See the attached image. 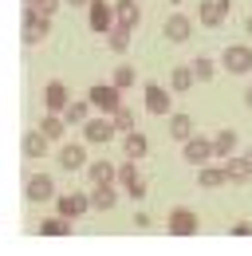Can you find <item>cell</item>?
<instances>
[{
	"mask_svg": "<svg viewBox=\"0 0 252 256\" xmlns=\"http://www.w3.org/2000/svg\"><path fill=\"white\" fill-rule=\"evenodd\" d=\"M91 0H67V8H87Z\"/></svg>",
	"mask_w": 252,
	"mask_h": 256,
	"instance_id": "obj_36",
	"label": "cell"
},
{
	"mask_svg": "<svg viewBox=\"0 0 252 256\" xmlns=\"http://www.w3.org/2000/svg\"><path fill=\"white\" fill-rule=\"evenodd\" d=\"M170 4H182V0H170Z\"/></svg>",
	"mask_w": 252,
	"mask_h": 256,
	"instance_id": "obj_39",
	"label": "cell"
},
{
	"mask_svg": "<svg viewBox=\"0 0 252 256\" xmlns=\"http://www.w3.org/2000/svg\"><path fill=\"white\" fill-rule=\"evenodd\" d=\"M236 142H240V138H236V130H232V126H220L217 134H213V150H217V158L220 162L232 158V154H236Z\"/></svg>",
	"mask_w": 252,
	"mask_h": 256,
	"instance_id": "obj_21",
	"label": "cell"
},
{
	"mask_svg": "<svg viewBox=\"0 0 252 256\" xmlns=\"http://www.w3.org/2000/svg\"><path fill=\"white\" fill-rule=\"evenodd\" d=\"M91 205L98 213H110L114 205H118V182H110V186H94L91 190Z\"/></svg>",
	"mask_w": 252,
	"mask_h": 256,
	"instance_id": "obj_20",
	"label": "cell"
},
{
	"mask_svg": "<svg viewBox=\"0 0 252 256\" xmlns=\"http://www.w3.org/2000/svg\"><path fill=\"white\" fill-rule=\"evenodd\" d=\"M36 232H40V236H67V232H71V217L56 213V217H48V221L36 224Z\"/></svg>",
	"mask_w": 252,
	"mask_h": 256,
	"instance_id": "obj_28",
	"label": "cell"
},
{
	"mask_svg": "<svg viewBox=\"0 0 252 256\" xmlns=\"http://www.w3.org/2000/svg\"><path fill=\"white\" fill-rule=\"evenodd\" d=\"M24 197L36 201V205H40V201H56V197H60V193H56V178H52V174H32L28 182H24Z\"/></svg>",
	"mask_w": 252,
	"mask_h": 256,
	"instance_id": "obj_11",
	"label": "cell"
},
{
	"mask_svg": "<svg viewBox=\"0 0 252 256\" xmlns=\"http://www.w3.org/2000/svg\"><path fill=\"white\" fill-rule=\"evenodd\" d=\"M244 36H248V40H252V16H248V20H244Z\"/></svg>",
	"mask_w": 252,
	"mask_h": 256,
	"instance_id": "obj_38",
	"label": "cell"
},
{
	"mask_svg": "<svg viewBox=\"0 0 252 256\" xmlns=\"http://www.w3.org/2000/svg\"><path fill=\"white\" fill-rule=\"evenodd\" d=\"M114 87H122V91H130L134 83H138V71H134V64H118L114 67V79H110Z\"/></svg>",
	"mask_w": 252,
	"mask_h": 256,
	"instance_id": "obj_30",
	"label": "cell"
},
{
	"mask_svg": "<svg viewBox=\"0 0 252 256\" xmlns=\"http://www.w3.org/2000/svg\"><path fill=\"white\" fill-rule=\"evenodd\" d=\"M110 118H114V126H118V134H126V130H134V110H130V106H118V110H114V114H110Z\"/></svg>",
	"mask_w": 252,
	"mask_h": 256,
	"instance_id": "obj_32",
	"label": "cell"
},
{
	"mask_svg": "<svg viewBox=\"0 0 252 256\" xmlns=\"http://www.w3.org/2000/svg\"><path fill=\"white\" fill-rule=\"evenodd\" d=\"M220 64H224L228 75H248L252 71V44H228L224 56H220Z\"/></svg>",
	"mask_w": 252,
	"mask_h": 256,
	"instance_id": "obj_8",
	"label": "cell"
},
{
	"mask_svg": "<svg viewBox=\"0 0 252 256\" xmlns=\"http://www.w3.org/2000/svg\"><path fill=\"white\" fill-rule=\"evenodd\" d=\"M40 130H44L52 142H60L63 130H67V118H63V114H52V110H44V118H40Z\"/></svg>",
	"mask_w": 252,
	"mask_h": 256,
	"instance_id": "obj_29",
	"label": "cell"
},
{
	"mask_svg": "<svg viewBox=\"0 0 252 256\" xmlns=\"http://www.w3.org/2000/svg\"><path fill=\"white\" fill-rule=\"evenodd\" d=\"M134 224H138V228L146 232V228H150V224H154V221H150V213H134Z\"/></svg>",
	"mask_w": 252,
	"mask_h": 256,
	"instance_id": "obj_34",
	"label": "cell"
},
{
	"mask_svg": "<svg viewBox=\"0 0 252 256\" xmlns=\"http://www.w3.org/2000/svg\"><path fill=\"white\" fill-rule=\"evenodd\" d=\"M56 209H60L63 217H71V221H79V217H87L94 205H91V193H79V190H67L56 197Z\"/></svg>",
	"mask_w": 252,
	"mask_h": 256,
	"instance_id": "obj_7",
	"label": "cell"
},
{
	"mask_svg": "<svg viewBox=\"0 0 252 256\" xmlns=\"http://www.w3.org/2000/svg\"><path fill=\"white\" fill-rule=\"evenodd\" d=\"M193 83H197L193 64H178L174 71H170V91H174V95H186V91H193Z\"/></svg>",
	"mask_w": 252,
	"mask_h": 256,
	"instance_id": "obj_19",
	"label": "cell"
},
{
	"mask_svg": "<svg viewBox=\"0 0 252 256\" xmlns=\"http://www.w3.org/2000/svg\"><path fill=\"white\" fill-rule=\"evenodd\" d=\"M130 36H134V28H126V24H114V28L106 32V48H110L114 56H126V52H130Z\"/></svg>",
	"mask_w": 252,
	"mask_h": 256,
	"instance_id": "obj_25",
	"label": "cell"
},
{
	"mask_svg": "<svg viewBox=\"0 0 252 256\" xmlns=\"http://www.w3.org/2000/svg\"><path fill=\"white\" fill-rule=\"evenodd\" d=\"M87 178H91V186H110V182H118V166H110L106 158H94L87 162Z\"/></svg>",
	"mask_w": 252,
	"mask_h": 256,
	"instance_id": "obj_17",
	"label": "cell"
},
{
	"mask_svg": "<svg viewBox=\"0 0 252 256\" xmlns=\"http://www.w3.org/2000/svg\"><path fill=\"white\" fill-rule=\"evenodd\" d=\"M244 106H248V110H252V87H248V91H244Z\"/></svg>",
	"mask_w": 252,
	"mask_h": 256,
	"instance_id": "obj_37",
	"label": "cell"
},
{
	"mask_svg": "<svg viewBox=\"0 0 252 256\" xmlns=\"http://www.w3.org/2000/svg\"><path fill=\"white\" fill-rule=\"evenodd\" d=\"M56 162H60V170H67V174L87 170V150H83V142H63L60 154H56Z\"/></svg>",
	"mask_w": 252,
	"mask_h": 256,
	"instance_id": "obj_14",
	"label": "cell"
},
{
	"mask_svg": "<svg viewBox=\"0 0 252 256\" xmlns=\"http://www.w3.org/2000/svg\"><path fill=\"white\" fill-rule=\"evenodd\" d=\"M48 142H52V138H48L44 130H28L24 142H20V150H24V158H44V154H48Z\"/></svg>",
	"mask_w": 252,
	"mask_h": 256,
	"instance_id": "obj_23",
	"label": "cell"
},
{
	"mask_svg": "<svg viewBox=\"0 0 252 256\" xmlns=\"http://www.w3.org/2000/svg\"><path fill=\"white\" fill-rule=\"evenodd\" d=\"M224 182H228L224 162H220V166H201V170H197V186H201V190H217V186H224Z\"/></svg>",
	"mask_w": 252,
	"mask_h": 256,
	"instance_id": "obj_24",
	"label": "cell"
},
{
	"mask_svg": "<svg viewBox=\"0 0 252 256\" xmlns=\"http://www.w3.org/2000/svg\"><path fill=\"white\" fill-rule=\"evenodd\" d=\"M224 174H228L232 186H244L252 178V154H232V158H224Z\"/></svg>",
	"mask_w": 252,
	"mask_h": 256,
	"instance_id": "obj_16",
	"label": "cell"
},
{
	"mask_svg": "<svg viewBox=\"0 0 252 256\" xmlns=\"http://www.w3.org/2000/svg\"><path fill=\"white\" fill-rule=\"evenodd\" d=\"M114 134H118V126H114L110 114H94V118L83 122V142H87V146H106Z\"/></svg>",
	"mask_w": 252,
	"mask_h": 256,
	"instance_id": "obj_4",
	"label": "cell"
},
{
	"mask_svg": "<svg viewBox=\"0 0 252 256\" xmlns=\"http://www.w3.org/2000/svg\"><path fill=\"white\" fill-rule=\"evenodd\" d=\"M91 98H71V106L63 110V118H67V126H83L87 118H91Z\"/></svg>",
	"mask_w": 252,
	"mask_h": 256,
	"instance_id": "obj_26",
	"label": "cell"
},
{
	"mask_svg": "<svg viewBox=\"0 0 252 256\" xmlns=\"http://www.w3.org/2000/svg\"><path fill=\"white\" fill-rule=\"evenodd\" d=\"M166 228H170V236H193V232L201 228V221H197V213H193V209L174 205V209H170V217H166Z\"/></svg>",
	"mask_w": 252,
	"mask_h": 256,
	"instance_id": "obj_10",
	"label": "cell"
},
{
	"mask_svg": "<svg viewBox=\"0 0 252 256\" xmlns=\"http://www.w3.org/2000/svg\"><path fill=\"white\" fill-rule=\"evenodd\" d=\"M146 110L154 114V118H170L174 114V91H166L162 83H146Z\"/></svg>",
	"mask_w": 252,
	"mask_h": 256,
	"instance_id": "obj_9",
	"label": "cell"
},
{
	"mask_svg": "<svg viewBox=\"0 0 252 256\" xmlns=\"http://www.w3.org/2000/svg\"><path fill=\"white\" fill-rule=\"evenodd\" d=\"M170 138H174V142H186V138H193V114L174 110V114H170Z\"/></svg>",
	"mask_w": 252,
	"mask_h": 256,
	"instance_id": "obj_27",
	"label": "cell"
},
{
	"mask_svg": "<svg viewBox=\"0 0 252 256\" xmlns=\"http://www.w3.org/2000/svg\"><path fill=\"white\" fill-rule=\"evenodd\" d=\"M63 4H67V0H32V8H36L40 16H56Z\"/></svg>",
	"mask_w": 252,
	"mask_h": 256,
	"instance_id": "obj_33",
	"label": "cell"
},
{
	"mask_svg": "<svg viewBox=\"0 0 252 256\" xmlns=\"http://www.w3.org/2000/svg\"><path fill=\"white\" fill-rule=\"evenodd\" d=\"M146 150H150V142H146V134L134 126V130H126L122 134V154L126 158H134V162H142L146 158Z\"/></svg>",
	"mask_w": 252,
	"mask_h": 256,
	"instance_id": "obj_18",
	"label": "cell"
},
{
	"mask_svg": "<svg viewBox=\"0 0 252 256\" xmlns=\"http://www.w3.org/2000/svg\"><path fill=\"white\" fill-rule=\"evenodd\" d=\"M182 158H186V166H193V170L209 166V162L217 158V150H213V138H201V134L186 138V142H182Z\"/></svg>",
	"mask_w": 252,
	"mask_h": 256,
	"instance_id": "obj_2",
	"label": "cell"
},
{
	"mask_svg": "<svg viewBox=\"0 0 252 256\" xmlns=\"http://www.w3.org/2000/svg\"><path fill=\"white\" fill-rule=\"evenodd\" d=\"M248 154H252V150H248Z\"/></svg>",
	"mask_w": 252,
	"mask_h": 256,
	"instance_id": "obj_40",
	"label": "cell"
},
{
	"mask_svg": "<svg viewBox=\"0 0 252 256\" xmlns=\"http://www.w3.org/2000/svg\"><path fill=\"white\" fill-rule=\"evenodd\" d=\"M248 232H252L248 221H236V224H232V236H248Z\"/></svg>",
	"mask_w": 252,
	"mask_h": 256,
	"instance_id": "obj_35",
	"label": "cell"
},
{
	"mask_svg": "<svg viewBox=\"0 0 252 256\" xmlns=\"http://www.w3.org/2000/svg\"><path fill=\"white\" fill-rule=\"evenodd\" d=\"M114 16H118V24H126V28H138L142 24V4L138 0H114Z\"/></svg>",
	"mask_w": 252,
	"mask_h": 256,
	"instance_id": "obj_22",
	"label": "cell"
},
{
	"mask_svg": "<svg viewBox=\"0 0 252 256\" xmlns=\"http://www.w3.org/2000/svg\"><path fill=\"white\" fill-rule=\"evenodd\" d=\"M52 32V16H40L32 4H24V20H20V40L28 44V48H40L44 40Z\"/></svg>",
	"mask_w": 252,
	"mask_h": 256,
	"instance_id": "obj_1",
	"label": "cell"
},
{
	"mask_svg": "<svg viewBox=\"0 0 252 256\" xmlns=\"http://www.w3.org/2000/svg\"><path fill=\"white\" fill-rule=\"evenodd\" d=\"M87 24H91V32L106 36L114 24H118V16H114V0H91V4H87Z\"/></svg>",
	"mask_w": 252,
	"mask_h": 256,
	"instance_id": "obj_5",
	"label": "cell"
},
{
	"mask_svg": "<svg viewBox=\"0 0 252 256\" xmlns=\"http://www.w3.org/2000/svg\"><path fill=\"white\" fill-rule=\"evenodd\" d=\"M162 36H166L170 44H186L189 36H193V20H189L186 12H174V16L162 24Z\"/></svg>",
	"mask_w": 252,
	"mask_h": 256,
	"instance_id": "obj_15",
	"label": "cell"
},
{
	"mask_svg": "<svg viewBox=\"0 0 252 256\" xmlns=\"http://www.w3.org/2000/svg\"><path fill=\"white\" fill-rule=\"evenodd\" d=\"M228 12H232V0H201L197 20H201L205 28H220V24L228 20Z\"/></svg>",
	"mask_w": 252,
	"mask_h": 256,
	"instance_id": "obj_12",
	"label": "cell"
},
{
	"mask_svg": "<svg viewBox=\"0 0 252 256\" xmlns=\"http://www.w3.org/2000/svg\"><path fill=\"white\" fill-rule=\"evenodd\" d=\"M67 106H71V91H67V83H60V79L44 83V110H52V114H63Z\"/></svg>",
	"mask_w": 252,
	"mask_h": 256,
	"instance_id": "obj_13",
	"label": "cell"
},
{
	"mask_svg": "<svg viewBox=\"0 0 252 256\" xmlns=\"http://www.w3.org/2000/svg\"><path fill=\"white\" fill-rule=\"evenodd\" d=\"M118 190H122L130 201H142V197H146V182H142L138 162H134V158H126L122 166H118Z\"/></svg>",
	"mask_w": 252,
	"mask_h": 256,
	"instance_id": "obj_6",
	"label": "cell"
},
{
	"mask_svg": "<svg viewBox=\"0 0 252 256\" xmlns=\"http://www.w3.org/2000/svg\"><path fill=\"white\" fill-rule=\"evenodd\" d=\"M87 98H91V106L98 114H114V110L122 106V87H114V83H94L91 91H87Z\"/></svg>",
	"mask_w": 252,
	"mask_h": 256,
	"instance_id": "obj_3",
	"label": "cell"
},
{
	"mask_svg": "<svg viewBox=\"0 0 252 256\" xmlns=\"http://www.w3.org/2000/svg\"><path fill=\"white\" fill-rule=\"evenodd\" d=\"M193 75H197V83H209V79L217 75V60H209V56H197V60H193Z\"/></svg>",
	"mask_w": 252,
	"mask_h": 256,
	"instance_id": "obj_31",
	"label": "cell"
}]
</instances>
